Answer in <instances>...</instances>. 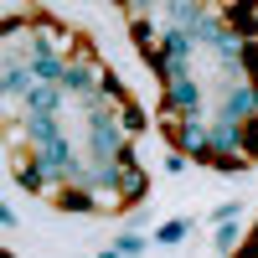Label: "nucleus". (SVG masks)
I'll list each match as a JSON object with an SVG mask.
<instances>
[{
    "instance_id": "obj_15",
    "label": "nucleus",
    "mask_w": 258,
    "mask_h": 258,
    "mask_svg": "<svg viewBox=\"0 0 258 258\" xmlns=\"http://www.w3.org/2000/svg\"><path fill=\"white\" fill-rule=\"evenodd\" d=\"M114 248H119L124 258H140V253L150 248V238H145V232H140V227H124V232H119V243H114Z\"/></svg>"
},
{
    "instance_id": "obj_10",
    "label": "nucleus",
    "mask_w": 258,
    "mask_h": 258,
    "mask_svg": "<svg viewBox=\"0 0 258 258\" xmlns=\"http://www.w3.org/2000/svg\"><path fill=\"white\" fill-rule=\"evenodd\" d=\"M52 202H57L62 212H98V197H93L88 186H57Z\"/></svg>"
},
{
    "instance_id": "obj_19",
    "label": "nucleus",
    "mask_w": 258,
    "mask_h": 258,
    "mask_svg": "<svg viewBox=\"0 0 258 258\" xmlns=\"http://www.w3.org/2000/svg\"><path fill=\"white\" fill-rule=\"evenodd\" d=\"M119 165H124V170H145V165H140V145H135V140L119 150Z\"/></svg>"
},
{
    "instance_id": "obj_22",
    "label": "nucleus",
    "mask_w": 258,
    "mask_h": 258,
    "mask_svg": "<svg viewBox=\"0 0 258 258\" xmlns=\"http://www.w3.org/2000/svg\"><path fill=\"white\" fill-rule=\"evenodd\" d=\"M98 258H124V253H119V248H103V253H98Z\"/></svg>"
},
{
    "instance_id": "obj_13",
    "label": "nucleus",
    "mask_w": 258,
    "mask_h": 258,
    "mask_svg": "<svg viewBox=\"0 0 258 258\" xmlns=\"http://www.w3.org/2000/svg\"><path fill=\"white\" fill-rule=\"evenodd\" d=\"M186 238H191V222H186V217H170V222H160V232H155L160 248H176V243H186Z\"/></svg>"
},
{
    "instance_id": "obj_9",
    "label": "nucleus",
    "mask_w": 258,
    "mask_h": 258,
    "mask_svg": "<svg viewBox=\"0 0 258 258\" xmlns=\"http://www.w3.org/2000/svg\"><path fill=\"white\" fill-rule=\"evenodd\" d=\"M36 88V73H31V62H11L6 73H0V93L6 98H26Z\"/></svg>"
},
{
    "instance_id": "obj_20",
    "label": "nucleus",
    "mask_w": 258,
    "mask_h": 258,
    "mask_svg": "<svg viewBox=\"0 0 258 258\" xmlns=\"http://www.w3.org/2000/svg\"><path fill=\"white\" fill-rule=\"evenodd\" d=\"M238 217H243V207H238V202H222L217 212H212V222H238Z\"/></svg>"
},
{
    "instance_id": "obj_14",
    "label": "nucleus",
    "mask_w": 258,
    "mask_h": 258,
    "mask_svg": "<svg viewBox=\"0 0 258 258\" xmlns=\"http://www.w3.org/2000/svg\"><path fill=\"white\" fill-rule=\"evenodd\" d=\"M145 124H150V119H145V109H140V103H124V109H119V129H124L129 140H135V135H145Z\"/></svg>"
},
{
    "instance_id": "obj_2",
    "label": "nucleus",
    "mask_w": 258,
    "mask_h": 258,
    "mask_svg": "<svg viewBox=\"0 0 258 258\" xmlns=\"http://www.w3.org/2000/svg\"><path fill=\"white\" fill-rule=\"evenodd\" d=\"M98 78H103V68H88V62H68V78H62V93H73L83 109L98 98Z\"/></svg>"
},
{
    "instance_id": "obj_1",
    "label": "nucleus",
    "mask_w": 258,
    "mask_h": 258,
    "mask_svg": "<svg viewBox=\"0 0 258 258\" xmlns=\"http://www.w3.org/2000/svg\"><path fill=\"white\" fill-rule=\"evenodd\" d=\"M11 176H16V186L21 191H41V197H47V191H57L52 186V176H47V165L36 160V150H11Z\"/></svg>"
},
{
    "instance_id": "obj_23",
    "label": "nucleus",
    "mask_w": 258,
    "mask_h": 258,
    "mask_svg": "<svg viewBox=\"0 0 258 258\" xmlns=\"http://www.w3.org/2000/svg\"><path fill=\"white\" fill-rule=\"evenodd\" d=\"M0 258H11V253H0Z\"/></svg>"
},
{
    "instance_id": "obj_21",
    "label": "nucleus",
    "mask_w": 258,
    "mask_h": 258,
    "mask_svg": "<svg viewBox=\"0 0 258 258\" xmlns=\"http://www.w3.org/2000/svg\"><path fill=\"white\" fill-rule=\"evenodd\" d=\"M186 165H191V155H181V150H170V155H165V170H170V176H186Z\"/></svg>"
},
{
    "instance_id": "obj_8",
    "label": "nucleus",
    "mask_w": 258,
    "mask_h": 258,
    "mask_svg": "<svg viewBox=\"0 0 258 258\" xmlns=\"http://www.w3.org/2000/svg\"><path fill=\"white\" fill-rule=\"evenodd\" d=\"M21 103H26V114H41V119H62V103H68V98H62V88H47V83H36V88H31L26 98H21Z\"/></svg>"
},
{
    "instance_id": "obj_6",
    "label": "nucleus",
    "mask_w": 258,
    "mask_h": 258,
    "mask_svg": "<svg viewBox=\"0 0 258 258\" xmlns=\"http://www.w3.org/2000/svg\"><path fill=\"white\" fill-rule=\"evenodd\" d=\"M176 150H181V155H191V160H202V165L217 160V155H212V140H207V119H186V124H181Z\"/></svg>"
},
{
    "instance_id": "obj_18",
    "label": "nucleus",
    "mask_w": 258,
    "mask_h": 258,
    "mask_svg": "<svg viewBox=\"0 0 258 258\" xmlns=\"http://www.w3.org/2000/svg\"><path fill=\"white\" fill-rule=\"evenodd\" d=\"M243 155H248V160L258 165V114H253V119L243 124Z\"/></svg>"
},
{
    "instance_id": "obj_16",
    "label": "nucleus",
    "mask_w": 258,
    "mask_h": 258,
    "mask_svg": "<svg viewBox=\"0 0 258 258\" xmlns=\"http://www.w3.org/2000/svg\"><path fill=\"white\" fill-rule=\"evenodd\" d=\"M243 78H248V88L258 93V41H248V47H243Z\"/></svg>"
},
{
    "instance_id": "obj_5",
    "label": "nucleus",
    "mask_w": 258,
    "mask_h": 258,
    "mask_svg": "<svg viewBox=\"0 0 258 258\" xmlns=\"http://www.w3.org/2000/svg\"><path fill=\"white\" fill-rule=\"evenodd\" d=\"M253 114H258V93L248 88V83H238V88H227V93H222L217 119H227V124H248Z\"/></svg>"
},
{
    "instance_id": "obj_4",
    "label": "nucleus",
    "mask_w": 258,
    "mask_h": 258,
    "mask_svg": "<svg viewBox=\"0 0 258 258\" xmlns=\"http://www.w3.org/2000/svg\"><path fill=\"white\" fill-rule=\"evenodd\" d=\"M165 109H176V114H186V119H202V83L197 78H176L165 88Z\"/></svg>"
},
{
    "instance_id": "obj_12",
    "label": "nucleus",
    "mask_w": 258,
    "mask_h": 258,
    "mask_svg": "<svg viewBox=\"0 0 258 258\" xmlns=\"http://www.w3.org/2000/svg\"><path fill=\"white\" fill-rule=\"evenodd\" d=\"M145 197H150L145 170H129V176H124V186H119V202H124V212H129V207H145Z\"/></svg>"
},
{
    "instance_id": "obj_7",
    "label": "nucleus",
    "mask_w": 258,
    "mask_h": 258,
    "mask_svg": "<svg viewBox=\"0 0 258 258\" xmlns=\"http://www.w3.org/2000/svg\"><path fill=\"white\" fill-rule=\"evenodd\" d=\"M207 140H212V155H243V124L212 119L207 124Z\"/></svg>"
},
{
    "instance_id": "obj_11",
    "label": "nucleus",
    "mask_w": 258,
    "mask_h": 258,
    "mask_svg": "<svg viewBox=\"0 0 258 258\" xmlns=\"http://www.w3.org/2000/svg\"><path fill=\"white\" fill-rule=\"evenodd\" d=\"M98 98L109 103V109H124V103H129V88H124V78H119L114 68H103V78H98Z\"/></svg>"
},
{
    "instance_id": "obj_3",
    "label": "nucleus",
    "mask_w": 258,
    "mask_h": 258,
    "mask_svg": "<svg viewBox=\"0 0 258 258\" xmlns=\"http://www.w3.org/2000/svg\"><path fill=\"white\" fill-rule=\"evenodd\" d=\"M217 16L243 36V47L258 41V0H227V6H217Z\"/></svg>"
},
{
    "instance_id": "obj_17",
    "label": "nucleus",
    "mask_w": 258,
    "mask_h": 258,
    "mask_svg": "<svg viewBox=\"0 0 258 258\" xmlns=\"http://www.w3.org/2000/svg\"><path fill=\"white\" fill-rule=\"evenodd\" d=\"M248 165H253L248 155H217V160H212V170H227V176H243Z\"/></svg>"
}]
</instances>
